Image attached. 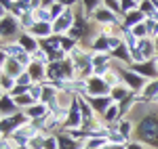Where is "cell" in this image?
<instances>
[{
	"instance_id": "cell-1",
	"label": "cell",
	"mask_w": 158,
	"mask_h": 149,
	"mask_svg": "<svg viewBox=\"0 0 158 149\" xmlns=\"http://www.w3.org/2000/svg\"><path fill=\"white\" fill-rule=\"evenodd\" d=\"M21 32H23L21 21L17 17H13L6 11H0V38H2V42H17Z\"/></svg>"
},
{
	"instance_id": "cell-2",
	"label": "cell",
	"mask_w": 158,
	"mask_h": 149,
	"mask_svg": "<svg viewBox=\"0 0 158 149\" xmlns=\"http://www.w3.org/2000/svg\"><path fill=\"white\" fill-rule=\"evenodd\" d=\"M120 78H122V84L129 88L131 92H135V95H139L141 90H143V86H146V78L141 74H137L135 69H131L129 65H120Z\"/></svg>"
},
{
	"instance_id": "cell-3",
	"label": "cell",
	"mask_w": 158,
	"mask_h": 149,
	"mask_svg": "<svg viewBox=\"0 0 158 149\" xmlns=\"http://www.w3.org/2000/svg\"><path fill=\"white\" fill-rule=\"evenodd\" d=\"M91 19H93V23H97L99 27H120L122 25V17H118V15H114L112 11H108L103 4L91 15Z\"/></svg>"
},
{
	"instance_id": "cell-4",
	"label": "cell",
	"mask_w": 158,
	"mask_h": 149,
	"mask_svg": "<svg viewBox=\"0 0 158 149\" xmlns=\"http://www.w3.org/2000/svg\"><path fill=\"white\" fill-rule=\"evenodd\" d=\"M74 23H76V11H74V9H68L59 19L53 21V32H55V36H68V32L72 29Z\"/></svg>"
},
{
	"instance_id": "cell-5",
	"label": "cell",
	"mask_w": 158,
	"mask_h": 149,
	"mask_svg": "<svg viewBox=\"0 0 158 149\" xmlns=\"http://www.w3.org/2000/svg\"><path fill=\"white\" fill-rule=\"evenodd\" d=\"M110 95V86L103 78H97V76H91L86 80V97H106Z\"/></svg>"
},
{
	"instance_id": "cell-6",
	"label": "cell",
	"mask_w": 158,
	"mask_h": 149,
	"mask_svg": "<svg viewBox=\"0 0 158 149\" xmlns=\"http://www.w3.org/2000/svg\"><path fill=\"white\" fill-rule=\"evenodd\" d=\"M23 72H25V67L17 59H9V57L2 55V61H0V74L2 76H9V78H15L17 80Z\"/></svg>"
},
{
	"instance_id": "cell-7",
	"label": "cell",
	"mask_w": 158,
	"mask_h": 149,
	"mask_svg": "<svg viewBox=\"0 0 158 149\" xmlns=\"http://www.w3.org/2000/svg\"><path fill=\"white\" fill-rule=\"evenodd\" d=\"M82 128V109H80V99L74 101V105L70 107V113H68V122L63 126V130H78Z\"/></svg>"
},
{
	"instance_id": "cell-8",
	"label": "cell",
	"mask_w": 158,
	"mask_h": 149,
	"mask_svg": "<svg viewBox=\"0 0 158 149\" xmlns=\"http://www.w3.org/2000/svg\"><path fill=\"white\" fill-rule=\"evenodd\" d=\"M21 109L17 107V103L13 99L11 95L6 92H0V118H11L15 113H19Z\"/></svg>"
},
{
	"instance_id": "cell-9",
	"label": "cell",
	"mask_w": 158,
	"mask_h": 149,
	"mask_svg": "<svg viewBox=\"0 0 158 149\" xmlns=\"http://www.w3.org/2000/svg\"><path fill=\"white\" fill-rule=\"evenodd\" d=\"M86 101H89V105L93 107V112L97 113L99 118L103 116V113L108 112V107L114 103V99L110 97V95H106V97H85Z\"/></svg>"
},
{
	"instance_id": "cell-10",
	"label": "cell",
	"mask_w": 158,
	"mask_h": 149,
	"mask_svg": "<svg viewBox=\"0 0 158 149\" xmlns=\"http://www.w3.org/2000/svg\"><path fill=\"white\" fill-rule=\"evenodd\" d=\"M131 69H135L137 74H141L146 80H154L158 78V69H156V63L154 61H143V63H133V65H129Z\"/></svg>"
},
{
	"instance_id": "cell-11",
	"label": "cell",
	"mask_w": 158,
	"mask_h": 149,
	"mask_svg": "<svg viewBox=\"0 0 158 149\" xmlns=\"http://www.w3.org/2000/svg\"><path fill=\"white\" fill-rule=\"evenodd\" d=\"M17 42H19V44L23 46V50H25V53H30V55L36 53V50L40 49V40L34 38L30 32H21V36L17 38Z\"/></svg>"
},
{
	"instance_id": "cell-12",
	"label": "cell",
	"mask_w": 158,
	"mask_h": 149,
	"mask_svg": "<svg viewBox=\"0 0 158 149\" xmlns=\"http://www.w3.org/2000/svg\"><path fill=\"white\" fill-rule=\"evenodd\" d=\"M0 50H2V55L9 57V59H19V57H23V55H25L23 46H21L19 42H2Z\"/></svg>"
},
{
	"instance_id": "cell-13",
	"label": "cell",
	"mask_w": 158,
	"mask_h": 149,
	"mask_svg": "<svg viewBox=\"0 0 158 149\" xmlns=\"http://www.w3.org/2000/svg\"><path fill=\"white\" fill-rule=\"evenodd\" d=\"M114 126H116V130H118L127 141H133V137H135V122L131 120V118H120L118 124H114Z\"/></svg>"
},
{
	"instance_id": "cell-14",
	"label": "cell",
	"mask_w": 158,
	"mask_h": 149,
	"mask_svg": "<svg viewBox=\"0 0 158 149\" xmlns=\"http://www.w3.org/2000/svg\"><path fill=\"white\" fill-rule=\"evenodd\" d=\"M25 72L32 76L34 84H44L47 82V65H42V63H32Z\"/></svg>"
},
{
	"instance_id": "cell-15",
	"label": "cell",
	"mask_w": 158,
	"mask_h": 149,
	"mask_svg": "<svg viewBox=\"0 0 158 149\" xmlns=\"http://www.w3.org/2000/svg\"><path fill=\"white\" fill-rule=\"evenodd\" d=\"M143 21H146V15L139 11V9L122 15V27H124V29H133L137 23H143Z\"/></svg>"
},
{
	"instance_id": "cell-16",
	"label": "cell",
	"mask_w": 158,
	"mask_h": 149,
	"mask_svg": "<svg viewBox=\"0 0 158 149\" xmlns=\"http://www.w3.org/2000/svg\"><path fill=\"white\" fill-rule=\"evenodd\" d=\"M120 118H122V113H120V105H118V103H112V105L108 107V112L101 116V120H103V124H106V126L118 124Z\"/></svg>"
},
{
	"instance_id": "cell-17",
	"label": "cell",
	"mask_w": 158,
	"mask_h": 149,
	"mask_svg": "<svg viewBox=\"0 0 158 149\" xmlns=\"http://www.w3.org/2000/svg\"><path fill=\"white\" fill-rule=\"evenodd\" d=\"M30 34L42 42V40H47V38L55 36V32H53V23H36L32 29H30Z\"/></svg>"
},
{
	"instance_id": "cell-18",
	"label": "cell",
	"mask_w": 158,
	"mask_h": 149,
	"mask_svg": "<svg viewBox=\"0 0 158 149\" xmlns=\"http://www.w3.org/2000/svg\"><path fill=\"white\" fill-rule=\"evenodd\" d=\"M25 113H27L30 120H44L49 116V105L47 103H34L32 107L25 109Z\"/></svg>"
},
{
	"instance_id": "cell-19",
	"label": "cell",
	"mask_w": 158,
	"mask_h": 149,
	"mask_svg": "<svg viewBox=\"0 0 158 149\" xmlns=\"http://www.w3.org/2000/svg\"><path fill=\"white\" fill-rule=\"evenodd\" d=\"M139 97L143 101H154L158 97V78H154V80H148L146 86H143V90L139 92Z\"/></svg>"
},
{
	"instance_id": "cell-20",
	"label": "cell",
	"mask_w": 158,
	"mask_h": 149,
	"mask_svg": "<svg viewBox=\"0 0 158 149\" xmlns=\"http://www.w3.org/2000/svg\"><path fill=\"white\" fill-rule=\"evenodd\" d=\"M133 95H135V92H131V90L124 86V84H118V86H114L112 90H110V97L114 99V103H122V101L131 99Z\"/></svg>"
},
{
	"instance_id": "cell-21",
	"label": "cell",
	"mask_w": 158,
	"mask_h": 149,
	"mask_svg": "<svg viewBox=\"0 0 158 149\" xmlns=\"http://www.w3.org/2000/svg\"><path fill=\"white\" fill-rule=\"evenodd\" d=\"M57 141H59V149H80L82 143H78L76 139H72L65 130L57 132Z\"/></svg>"
},
{
	"instance_id": "cell-22",
	"label": "cell",
	"mask_w": 158,
	"mask_h": 149,
	"mask_svg": "<svg viewBox=\"0 0 158 149\" xmlns=\"http://www.w3.org/2000/svg\"><path fill=\"white\" fill-rule=\"evenodd\" d=\"M15 86H17V80H15V78H9V76L0 74V90H2V92L11 95L13 90H15Z\"/></svg>"
},
{
	"instance_id": "cell-23",
	"label": "cell",
	"mask_w": 158,
	"mask_h": 149,
	"mask_svg": "<svg viewBox=\"0 0 158 149\" xmlns=\"http://www.w3.org/2000/svg\"><path fill=\"white\" fill-rule=\"evenodd\" d=\"M34 17H36V21H38V23H53L51 11H49V9H44V6H40L38 11H34Z\"/></svg>"
},
{
	"instance_id": "cell-24",
	"label": "cell",
	"mask_w": 158,
	"mask_h": 149,
	"mask_svg": "<svg viewBox=\"0 0 158 149\" xmlns=\"http://www.w3.org/2000/svg\"><path fill=\"white\" fill-rule=\"evenodd\" d=\"M32 61H34V63H42V65H47V67H49L51 57H49V53H47L44 49H38L36 53H32Z\"/></svg>"
},
{
	"instance_id": "cell-25",
	"label": "cell",
	"mask_w": 158,
	"mask_h": 149,
	"mask_svg": "<svg viewBox=\"0 0 158 149\" xmlns=\"http://www.w3.org/2000/svg\"><path fill=\"white\" fill-rule=\"evenodd\" d=\"M19 21H21V29H23V32H30V29H32V27L38 23L36 17H34V13H25Z\"/></svg>"
},
{
	"instance_id": "cell-26",
	"label": "cell",
	"mask_w": 158,
	"mask_h": 149,
	"mask_svg": "<svg viewBox=\"0 0 158 149\" xmlns=\"http://www.w3.org/2000/svg\"><path fill=\"white\" fill-rule=\"evenodd\" d=\"M101 4L108 9V11H112L114 15H118V17H122V6H120V0H101Z\"/></svg>"
},
{
	"instance_id": "cell-27",
	"label": "cell",
	"mask_w": 158,
	"mask_h": 149,
	"mask_svg": "<svg viewBox=\"0 0 158 149\" xmlns=\"http://www.w3.org/2000/svg\"><path fill=\"white\" fill-rule=\"evenodd\" d=\"M80 4H82L85 13L91 17V15H93V13H95L99 6H101V0H80Z\"/></svg>"
},
{
	"instance_id": "cell-28",
	"label": "cell",
	"mask_w": 158,
	"mask_h": 149,
	"mask_svg": "<svg viewBox=\"0 0 158 149\" xmlns=\"http://www.w3.org/2000/svg\"><path fill=\"white\" fill-rule=\"evenodd\" d=\"M139 11L143 13L146 19H148V17H154V15H156V6H154L152 0H143V2H139Z\"/></svg>"
},
{
	"instance_id": "cell-29",
	"label": "cell",
	"mask_w": 158,
	"mask_h": 149,
	"mask_svg": "<svg viewBox=\"0 0 158 149\" xmlns=\"http://www.w3.org/2000/svg\"><path fill=\"white\" fill-rule=\"evenodd\" d=\"M131 32H133L135 36L139 38V40H143V38H150V34H148V25H146V21H143V23H137L133 27V29H131Z\"/></svg>"
},
{
	"instance_id": "cell-30",
	"label": "cell",
	"mask_w": 158,
	"mask_h": 149,
	"mask_svg": "<svg viewBox=\"0 0 158 149\" xmlns=\"http://www.w3.org/2000/svg\"><path fill=\"white\" fill-rule=\"evenodd\" d=\"M120 6H122V15H127V13L139 9V2L137 0H120Z\"/></svg>"
},
{
	"instance_id": "cell-31",
	"label": "cell",
	"mask_w": 158,
	"mask_h": 149,
	"mask_svg": "<svg viewBox=\"0 0 158 149\" xmlns=\"http://www.w3.org/2000/svg\"><path fill=\"white\" fill-rule=\"evenodd\" d=\"M49 11H51V17H53V21H55V19H59L61 15H63V13L68 11V9H65V6L61 4L59 0H57V2H55V4H53V6L49 9Z\"/></svg>"
},
{
	"instance_id": "cell-32",
	"label": "cell",
	"mask_w": 158,
	"mask_h": 149,
	"mask_svg": "<svg viewBox=\"0 0 158 149\" xmlns=\"http://www.w3.org/2000/svg\"><path fill=\"white\" fill-rule=\"evenodd\" d=\"M85 145L91 149H101L108 145V139H89V141H85Z\"/></svg>"
},
{
	"instance_id": "cell-33",
	"label": "cell",
	"mask_w": 158,
	"mask_h": 149,
	"mask_svg": "<svg viewBox=\"0 0 158 149\" xmlns=\"http://www.w3.org/2000/svg\"><path fill=\"white\" fill-rule=\"evenodd\" d=\"M42 90H44V84H32V86H30V95L40 103V101H42Z\"/></svg>"
},
{
	"instance_id": "cell-34",
	"label": "cell",
	"mask_w": 158,
	"mask_h": 149,
	"mask_svg": "<svg viewBox=\"0 0 158 149\" xmlns=\"http://www.w3.org/2000/svg\"><path fill=\"white\" fill-rule=\"evenodd\" d=\"M34 84V80H32V76L27 74V72H23V74L17 78V86H25V88H30Z\"/></svg>"
},
{
	"instance_id": "cell-35",
	"label": "cell",
	"mask_w": 158,
	"mask_h": 149,
	"mask_svg": "<svg viewBox=\"0 0 158 149\" xmlns=\"http://www.w3.org/2000/svg\"><path fill=\"white\" fill-rule=\"evenodd\" d=\"M44 149H59L57 135H47V139H44Z\"/></svg>"
},
{
	"instance_id": "cell-36",
	"label": "cell",
	"mask_w": 158,
	"mask_h": 149,
	"mask_svg": "<svg viewBox=\"0 0 158 149\" xmlns=\"http://www.w3.org/2000/svg\"><path fill=\"white\" fill-rule=\"evenodd\" d=\"M127 149H150V147H148V145H143L141 141L133 139V141H129V143H127Z\"/></svg>"
},
{
	"instance_id": "cell-37",
	"label": "cell",
	"mask_w": 158,
	"mask_h": 149,
	"mask_svg": "<svg viewBox=\"0 0 158 149\" xmlns=\"http://www.w3.org/2000/svg\"><path fill=\"white\" fill-rule=\"evenodd\" d=\"M0 149H15V143L11 139H0Z\"/></svg>"
},
{
	"instance_id": "cell-38",
	"label": "cell",
	"mask_w": 158,
	"mask_h": 149,
	"mask_svg": "<svg viewBox=\"0 0 158 149\" xmlns=\"http://www.w3.org/2000/svg\"><path fill=\"white\" fill-rule=\"evenodd\" d=\"M0 2H2V9H0V11L11 13V9L15 6V0H0Z\"/></svg>"
},
{
	"instance_id": "cell-39",
	"label": "cell",
	"mask_w": 158,
	"mask_h": 149,
	"mask_svg": "<svg viewBox=\"0 0 158 149\" xmlns=\"http://www.w3.org/2000/svg\"><path fill=\"white\" fill-rule=\"evenodd\" d=\"M15 149H30V147H27V145H25V147H15Z\"/></svg>"
},
{
	"instance_id": "cell-40",
	"label": "cell",
	"mask_w": 158,
	"mask_h": 149,
	"mask_svg": "<svg viewBox=\"0 0 158 149\" xmlns=\"http://www.w3.org/2000/svg\"><path fill=\"white\" fill-rule=\"evenodd\" d=\"M154 63H156V69H158V57H156V59H154Z\"/></svg>"
},
{
	"instance_id": "cell-41",
	"label": "cell",
	"mask_w": 158,
	"mask_h": 149,
	"mask_svg": "<svg viewBox=\"0 0 158 149\" xmlns=\"http://www.w3.org/2000/svg\"><path fill=\"white\" fill-rule=\"evenodd\" d=\"M154 103H156V105H158V97H156V99H154Z\"/></svg>"
},
{
	"instance_id": "cell-42",
	"label": "cell",
	"mask_w": 158,
	"mask_h": 149,
	"mask_svg": "<svg viewBox=\"0 0 158 149\" xmlns=\"http://www.w3.org/2000/svg\"><path fill=\"white\" fill-rule=\"evenodd\" d=\"M137 2H143V0H137Z\"/></svg>"
}]
</instances>
